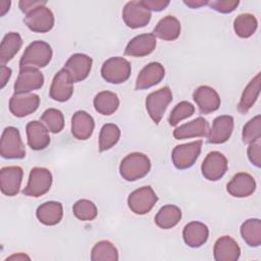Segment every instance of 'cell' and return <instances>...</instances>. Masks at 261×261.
Listing matches in <instances>:
<instances>
[{
    "mask_svg": "<svg viewBox=\"0 0 261 261\" xmlns=\"http://www.w3.org/2000/svg\"><path fill=\"white\" fill-rule=\"evenodd\" d=\"M92 58L83 53L72 54L64 64V69L68 72L73 83H79L86 80L92 69Z\"/></svg>",
    "mask_w": 261,
    "mask_h": 261,
    "instance_id": "cell-13",
    "label": "cell"
},
{
    "mask_svg": "<svg viewBox=\"0 0 261 261\" xmlns=\"http://www.w3.org/2000/svg\"><path fill=\"white\" fill-rule=\"evenodd\" d=\"M258 139H261V116L259 114L244 125L242 133V140L245 144H251Z\"/></svg>",
    "mask_w": 261,
    "mask_h": 261,
    "instance_id": "cell-40",
    "label": "cell"
},
{
    "mask_svg": "<svg viewBox=\"0 0 261 261\" xmlns=\"http://www.w3.org/2000/svg\"><path fill=\"white\" fill-rule=\"evenodd\" d=\"M241 236L249 247H259L261 245V221L258 218L247 219L241 225Z\"/></svg>",
    "mask_w": 261,
    "mask_h": 261,
    "instance_id": "cell-33",
    "label": "cell"
},
{
    "mask_svg": "<svg viewBox=\"0 0 261 261\" xmlns=\"http://www.w3.org/2000/svg\"><path fill=\"white\" fill-rule=\"evenodd\" d=\"M73 93V82L68 72L62 68L53 77L49 90L51 99L57 102H65L70 99Z\"/></svg>",
    "mask_w": 261,
    "mask_h": 261,
    "instance_id": "cell-15",
    "label": "cell"
},
{
    "mask_svg": "<svg viewBox=\"0 0 261 261\" xmlns=\"http://www.w3.org/2000/svg\"><path fill=\"white\" fill-rule=\"evenodd\" d=\"M151 16V11L142 1H129L122 10L123 21L130 29L146 27L150 22Z\"/></svg>",
    "mask_w": 261,
    "mask_h": 261,
    "instance_id": "cell-9",
    "label": "cell"
},
{
    "mask_svg": "<svg viewBox=\"0 0 261 261\" xmlns=\"http://www.w3.org/2000/svg\"><path fill=\"white\" fill-rule=\"evenodd\" d=\"M209 237V229L206 224L200 221L189 222L182 230V238L187 246L199 248L203 246Z\"/></svg>",
    "mask_w": 261,
    "mask_h": 261,
    "instance_id": "cell-26",
    "label": "cell"
},
{
    "mask_svg": "<svg viewBox=\"0 0 261 261\" xmlns=\"http://www.w3.org/2000/svg\"><path fill=\"white\" fill-rule=\"evenodd\" d=\"M202 144L203 142L199 140L175 146L171 153V160L175 168L188 169L192 167L201 153Z\"/></svg>",
    "mask_w": 261,
    "mask_h": 261,
    "instance_id": "cell-7",
    "label": "cell"
},
{
    "mask_svg": "<svg viewBox=\"0 0 261 261\" xmlns=\"http://www.w3.org/2000/svg\"><path fill=\"white\" fill-rule=\"evenodd\" d=\"M53 51L51 46L41 40L34 41L24 50L19 60L20 68H42L47 66L52 59Z\"/></svg>",
    "mask_w": 261,
    "mask_h": 261,
    "instance_id": "cell-1",
    "label": "cell"
},
{
    "mask_svg": "<svg viewBox=\"0 0 261 261\" xmlns=\"http://www.w3.org/2000/svg\"><path fill=\"white\" fill-rule=\"evenodd\" d=\"M181 219V210L175 205H165L159 209L154 221L160 228L169 229L174 227Z\"/></svg>",
    "mask_w": 261,
    "mask_h": 261,
    "instance_id": "cell-32",
    "label": "cell"
},
{
    "mask_svg": "<svg viewBox=\"0 0 261 261\" xmlns=\"http://www.w3.org/2000/svg\"><path fill=\"white\" fill-rule=\"evenodd\" d=\"M52 173L45 167H34L30 171L29 180L22 194L28 197L38 198L45 195L52 186Z\"/></svg>",
    "mask_w": 261,
    "mask_h": 261,
    "instance_id": "cell-4",
    "label": "cell"
},
{
    "mask_svg": "<svg viewBox=\"0 0 261 261\" xmlns=\"http://www.w3.org/2000/svg\"><path fill=\"white\" fill-rule=\"evenodd\" d=\"M44 85L43 73L36 68H20L14 83V93H31Z\"/></svg>",
    "mask_w": 261,
    "mask_h": 261,
    "instance_id": "cell-16",
    "label": "cell"
},
{
    "mask_svg": "<svg viewBox=\"0 0 261 261\" xmlns=\"http://www.w3.org/2000/svg\"><path fill=\"white\" fill-rule=\"evenodd\" d=\"M157 201L158 197L154 190L150 186H146L135 190L129 194L127 205L135 214L144 215L152 210Z\"/></svg>",
    "mask_w": 261,
    "mask_h": 261,
    "instance_id": "cell-8",
    "label": "cell"
},
{
    "mask_svg": "<svg viewBox=\"0 0 261 261\" xmlns=\"http://www.w3.org/2000/svg\"><path fill=\"white\" fill-rule=\"evenodd\" d=\"M30 259H31V258H30L28 255H25V254H23V253H17V254L11 255V256H9L8 258H6V261H8V260L22 261V260H30Z\"/></svg>",
    "mask_w": 261,
    "mask_h": 261,
    "instance_id": "cell-47",
    "label": "cell"
},
{
    "mask_svg": "<svg viewBox=\"0 0 261 261\" xmlns=\"http://www.w3.org/2000/svg\"><path fill=\"white\" fill-rule=\"evenodd\" d=\"M226 170L227 159L222 153L218 151L209 152L201 165L203 176L211 181L220 179L225 174Z\"/></svg>",
    "mask_w": 261,
    "mask_h": 261,
    "instance_id": "cell-12",
    "label": "cell"
},
{
    "mask_svg": "<svg viewBox=\"0 0 261 261\" xmlns=\"http://www.w3.org/2000/svg\"><path fill=\"white\" fill-rule=\"evenodd\" d=\"M233 130V117L230 115H219L209 128L207 142L210 144H223L230 138Z\"/></svg>",
    "mask_w": 261,
    "mask_h": 261,
    "instance_id": "cell-17",
    "label": "cell"
},
{
    "mask_svg": "<svg viewBox=\"0 0 261 261\" xmlns=\"http://www.w3.org/2000/svg\"><path fill=\"white\" fill-rule=\"evenodd\" d=\"M156 48V38L153 34H142L133 38L124 49V54L132 57H144Z\"/></svg>",
    "mask_w": 261,
    "mask_h": 261,
    "instance_id": "cell-22",
    "label": "cell"
},
{
    "mask_svg": "<svg viewBox=\"0 0 261 261\" xmlns=\"http://www.w3.org/2000/svg\"><path fill=\"white\" fill-rule=\"evenodd\" d=\"M209 130L208 121L200 116L192 121L184 123L177 126L173 130V137L176 140H185L191 138H202L206 137Z\"/></svg>",
    "mask_w": 261,
    "mask_h": 261,
    "instance_id": "cell-25",
    "label": "cell"
},
{
    "mask_svg": "<svg viewBox=\"0 0 261 261\" xmlns=\"http://www.w3.org/2000/svg\"><path fill=\"white\" fill-rule=\"evenodd\" d=\"M247 153H248V158H249L250 162L259 168L261 166V141H260V139L249 144Z\"/></svg>",
    "mask_w": 261,
    "mask_h": 261,
    "instance_id": "cell-42",
    "label": "cell"
},
{
    "mask_svg": "<svg viewBox=\"0 0 261 261\" xmlns=\"http://www.w3.org/2000/svg\"><path fill=\"white\" fill-rule=\"evenodd\" d=\"M46 3H47L46 1H41V0H21L18 2V6L20 10L27 14L33 9H35L36 7L46 5Z\"/></svg>",
    "mask_w": 261,
    "mask_h": 261,
    "instance_id": "cell-44",
    "label": "cell"
},
{
    "mask_svg": "<svg viewBox=\"0 0 261 261\" xmlns=\"http://www.w3.org/2000/svg\"><path fill=\"white\" fill-rule=\"evenodd\" d=\"M257 27V18L251 13H241L233 21L234 33L240 38H250L256 32Z\"/></svg>",
    "mask_w": 261,
    "mask_h": 261,
    "instance_id": "cell-34",
    "label": "cell"
},
{
    "mask_svg": "<svg viewBox=\"0 0 261 261\" xmlns=\"http://www.w3.org/2000/svg\"><path fill=\"white\" fill-rule=\"evenodd\" d=\"M180 22L173 15H166L161 18L154 28L153 35L164 41H174L180 35Z\"/></svg>",
    "mask_w": 261,
    "mask_h": 261,
    "instance_id": "cell-27",
    "label": "cell"
},
{
    "mask_svg": "<svg viewBox=\"0 0 261 261\" xmlns=\"http://www.w3.org/2000/svg\"><path fill=\"white\" fill-rule=\"evenodd\" d=\"M194 112L195 107L193 104H191L188 101H181L177 103L171 110L168 117V122L171 126H175L182 119L191 117L194 114Z\"/></svg>",
    "mask_w": 261,
    "mask_h": 261,
    "instance_id": "cell-39",
    "label": "cell"
},
{
    "mask_svg": "<svg viewBox=\"0 0 261 261\" xmlns=\"http://www.w3.org/2000/svg\"><path fill=\"white\" fill-rule=\"evenodd\" d=\"M0 155L5 159H22L25 148L18 128L7 126L4 128L0 141Z\"/></svg>",
    "mask_w": 261,
    "mask_h": 261,
    "instance_id": "cell-3",
    "label": "cell"
},
{
    "mask_svg": "<svg viewBox=\"0 0 261 261\" xmlns=\"http://www.w3.org/2000/svg\"><path fill=\"white\" fill-rule=\"evenodd\" d=\"M36 216L38 220L45 225H56L63 216L62 204L56 201H48L37 208Z\"/></svg>",
    "mask_w": 261,
    "mask_h": 261,
    "instance_id": "cell-28",
    "label": "cell"
},
{
    "mask_svg": "<svg viewBox=\"0 0 261 261\" xmlns=\"http://www.w3.org/2000/svg\"><path fill=\"white\" fill-rule=\"evenodd\" d=\"M193 99L202 114L212 113L220 106V97L218 93L209 86L198 87L193 93Z\"/></svg>",
    "mask_w": 261,
    "mask_h": 261,
    "instance_id": "cell-18",
    "label": "cell"
},
{
    "mask_svg": "<svg viewBox=\"0 0 261 261\" xmlns=\"http://www.w3.org/2000/svg\"><path fill=\"white\" fill-rule=\"evenodd\" d=\"M10 4H11V2H10V1H7V0H2V1H0V11H1V16H3V15H4L8 10H9Z\"/></svg>",
    "mask_w": 261,
    "mask_h": 261,
    "instance_id": "cell-48",
    "label": "cell"
},
{
    "mask_svg": "<svg viewBox=\"0 0 261 261\" xmlns=\"http://www.w3.org/2000/svg\"><path fill=\"white\" fill-rule=\"evenodd\" d=\"M165 75V69L159 62H150L142 68L136 81V90L149 89L159 84Z\"/></svg>",
    "mask_w": 261,
    "mask_h": 261,
    "instance_id": "cell-20",
    "label": "cell"
},
{
    "mask_svg": "<svg viewBox=\"0 0 261 261\" xmlns=\"http://www.w3.org/2000/svg\"><path fill=\"white\" fill-rule=\"evenodd\" d=\"M95 128L94 118L86 111L79 110L71 117V134L81 141L90 139Z\"/></svg>",
    "mask_w": 261,
    "mask_h": 261,
    "instance_id": "cell-24",
    "label": "cell"
},
{
    "mask_svg": "<svg viewBox=\"0 0 261 261\" xmlns=\"http://www.w3.org/2000/svg\"><path fill=\"white\" fill-rule=\"evenodd\" d=\"M142 2L150 11L155 12L162 11L169 5L168 0H143Z\"/></svg>",
    "mask_w": 261,
    "mask_h": 261,
    "instance_id": "cell-43",
    "label": "cell"
},
{
    "mask_svg": "<svg viewBox=\"0 0 261 261\" xmlns=\"http://www.w3.org/2000/svg\"><path fill=\"white\" fill-rule=\"evenodd\" d=\"M0 72H1V89H3L6 84L8 83L10 76H11V68H9L8 66H6L5 64H1L0 66Z\"/></svg>",
    "mask_w": 261,
    "mask_h": 261,
    "instance_id": "cell-45",
    "label": "cell"
},
{
    "mask_svg": "<svg viewBox=\"0 0 261 261\" xmlns=\"http://www.w3.org/2000/svg\"><path fill=\"white\" fill-rule=\"evenodd\" d=\"M40 105V97L34 93H14L9 100V110L15 117L34 113Z\"/></svg>",
    "mask_w": 261,
    "mask_h": 261,
    "instance_id": "cell-11",
    "label": "cell"
},
{
    "mask_svg": "<svg viewBox=\"0 0 261 261\" xmlns=\"http://www.w3.org/2000/svg\"><path fill=\"white\" fill-rule=\"evenodd\" d=\"M23 170L20 166H5L0 170V189L8 197L16 196L20 190Z\"/></svg>",
    "mask_w": 261,
    "mask_h": 261,
    "instance_id": "cell-14",
    "label": "cell"
},
{
    "mask_svg": "<svg viewBox=\"0 0 261 261\" xmlns=\"http://www.w3.org/2000/svg\"><path fill=\"white\" fill-rule=\"evenodd\" d=\"M172 101V93L168 87H163L155 92L150 93L146 98V109L151 119L158 124L169 103Z\"/></svg>",
    "mask_w": 261,
    "mask_h": 261,
    "instance_id": "cell-6",
    "label": "cell"
},
{
    "mask_svg": "<svg viewBox=\"0 0 261 261\" xmlns=\"http://www.w3.org/2000/svg\"><path fill=\"white\" fill-rule=\"evenodd\" d=\"M93 104L98 113L102 115H111L118 109L119 99L113 92L102 91L95 96Z\"/></svg>",
    "mask_w": 261,
    "mask_h": 261,
    "instance_id": "cell-31",
    "label": "cell"
},
{
    "mask_svg": "<svg viewBox=\"0 0 261 261\" xmlns=\"http://www.w3.org/2000/svg\"><path fill=\"white\" fill-rule=\"evenodd\" d=\"M151 169L149 157L143 153L134 152L126 155L120 162L119 173L127 181H135L145 177Z\"/></svg>",
    "mask_w": 261,
    "mask_h": 261,
    "instance_id": "cell-2",
    "label": "cell"
},
{
    "mask_svg": "<svg viewBox=\"0 0 261 261\" xmlns=\"http://www.w3.org/2000/svg\"><path fill=\"white\" fill-rule=\"evenodd\" d=\"M260 83H261V73L258 72L247 85L243 94L241 96V100L238 104V110L241 113H247L257 101L260 94Z\"/></svg>",
    "mask_w": 261,
    "mask_h": 261,
    "instance_id": "cell-29",
    "label": "cell"
},
{
    "mask_svg": "<svg viewBox=\"0 0 261 261\" xmlns=\"http://www.w3.org/2000/svg\"><path fill=\"white\" fill-rule=\"evenodd\" d=\"M92 261H116L118 260V252L115 246L107 241L103 240L96 243L91 251Z\"/></svg>",
    "mask_w": 261,
    "mask_h": 261,
    "instance_id": "cell-35",
    "label": "cell"
},
{
    "mask_svg": "<svg viewBox=\"0 0 261 261\" xmlns=\"http://www.w3.org/2000/svg\"><path fill=\"white\" fill-rule=\"evenodd\" d=\"M22 46V39L18 33L10 32L6 34L0 45V61L5 64L10 61Z\"/></svg>",
    "mask_w": 261,
    "mask_h": 261,
    "instance_id": "cell-30",
    "label": "cell"
},
{
    "mask_svg": "<svg viewBox=\"0 0 261 261\" xmlns=\"http://www.w3.org/2000/svg\"><path fill=\"white\" fill-rule=\"evenodd\" d=\"M256 190L255 178L247 172H239L232 176L226 186L227 193L236 198H245Z\"/></svg>",
    "mask_w": 261,
    "mask_h": 261,
    "instance_id": "cell-21",
    "label": "cell"
},
{
    "mask_svg": "<svg viewBox=\"0 0 261 261\" xmlns=\"http://www.w3.org/2000/svg\"><path fill=\"white\" fill-rule=\"evenodd\" d=\"M40 119L52 134H58L64 127V116L59 109L49 108L45 110Z\"/></svg>",
    "mask_w": 261,
    "mask_h": 261,
    "instance_id": "cell-37",
    "label": "cell"
},
{
    "mask_svg": "<svg viewBox=\"0 0 261 261\" xmlns=\"http://www.w3.org/2000/svg\"><path fill=\"white\" fill-rule=\"evenodd\" d=\"M240 255V246L229 236L220 237L214 244L213 256L216 261H237Z\"/></svg>",
    "mask_w": 261,
    "mask_h": 261,
    "instance_id": "cell-23",
    "label": "cell"
},
{
    "mask_svg": "<svg viewBox=\"0 0 261 261\" xmlns=\"http://www.w3.org/2000/svg\"><path fill=\"white\" fill-rule=\"evenodd\" d=\"M184 3L191 8H200L208 4L207 0H184Z\"/></svg>",
    "mask_w": 261,
    "mask_h": 261,
    "instance_id": "cell-46",
    "label": "cell"
},
{
    "mask_svg": "<svg viewBox=\"0 0 261 261\" xmlns=\"http://www.w3.org/2000/svg\"><path fill=\"white\" fill-rule=\"evenodd\" d=\"M72 212L74 216L83 221H91L97 217L98 210L96 205L87 199H81L73 204Z\"/></svg>",
    "mask_w": 261,
    "mask_h": 261,
    "instance_id": "cell-38",
    "label": "cell"
},
{
    "mask_svg": "<svg viewBox=\"0 0 261 261\" xmlns=\"http://www.w3.org/2000/svg\"><path fill=\"white\" fill-rule=\"evenodd\" d=\"M27 27L35 33H47L54 27V14L45 5L36 7L25 14L23 19Z\"/></svg>",
    "mask_w": 261,
    "mask_h": 261,
    "instance_id": "cell-10",
    "label": "cell"
},
{
    "mask_svg": "<svg viewBox=\"0 0 261 261\" xmlns=\"http://www.w3.org/2000/svg\"><path fill=\"white\" fill-rule=\"evenodd\" d=\"M120 138V129L114 123H106L99 135V151L104 152L114 147Z\"/></svg>",
    "mask_w": 261,
    "mask_h": 261,
    "instance_id": "cell-36",
    "label": "cell"
},
{
    "mask_svg": "<svg viewBox=\"0 0 261 261\" xmlns=\"http://www.w3.org/2000/svg\"><path fill=\"white\" fill-rule=\"evenodd\" d=\"M28 145L32 150L40 151L47 148L50 144L49 130L42 121L33 120L25 126Z\"/></svg>",
    "mask_w": 261,
    "mask_h": 261,
    "instance_id": "cell-19",
    "label": "cell"
},
{
    "mask_svg": "<svg viewBox=\"0 0 261 261\" xmlns=\"http://www.w3.org/2000/svg\"><path fill=\"white\" fill-rule=\"evenodd\" d=\"M130 63L123 57H111L107 59L101 67L102 77L110 84H121L130 76Z\"/></svg>",
    "mask_w": 261,
    "mask_h": 261,
    "instance_id": "cell-5",
    "label": "cell"
},
{
    "mask_svg": "<svg viewBox=\"0 0 261 261\" xmlns=\"http://www.w3.org/2000/svg\"><path fill=\"white\" fill-rule=\"evenodd\" d=\"M240 4V1L238 0H212L208 1V5L215 11L220 13H230L232 12L238 5Z\"/></svg>",
    "mask_w": 261,
    "mask_h": 261,
    "instance_id": "cell-41",
    "label": "cell"
}]
</instances>
